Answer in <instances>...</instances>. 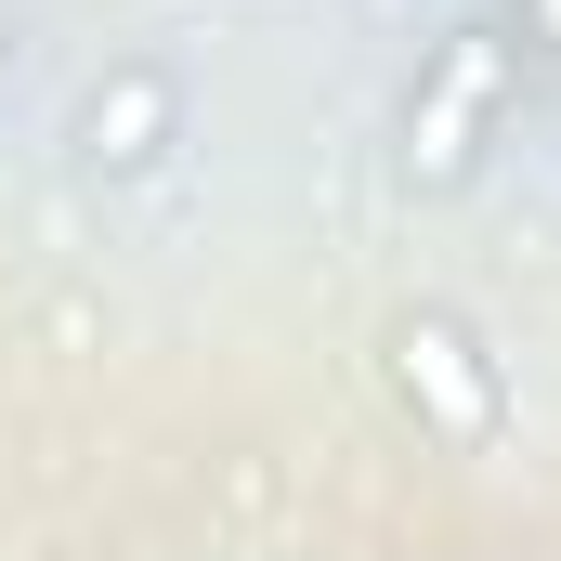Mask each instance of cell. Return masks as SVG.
<instances>
[{
	"label": "cell",
	"mask_w": 561,
	"mask_h": 561,
	"mask_svg": "<svg viewBox=\"0 0 561 561\" xmlns=\"http://www.w3.org/2000/svg\"><path fill=\"white\" fill-rule=\"evenodd\" d=\"M510 118V26H444L419 53V79H405V118H392V157H405V183H470L483 170V144Z\"/></svg>",
	"instance_id": "obj_1"
},
{
	"label": "cell",
	"mask_w": 561,
	"mask_h": 561,
	"mask_svg": "<svg viewBox=\"0 0 561 561\" xmlns=\"http://www.w3.org/2000/svg\"><path fill=\"white\" fill-rule=\"evenodd\" d=\"M392 392H405V405H419L444 444H496V419H510V392H496V353H483L457 313H431V300L392 327Z\"/></svg>",
	"instance_id": "obj_2"
},
{
	"label": "cell",
	"mask_w": 561,
	"mask_h": 561,
	"mask_svg": "<svg viewBox=\"0 0 561 561\" xmlns=\"http://www.w3.org/2000/svg\"><path fill=\"white\" fill-rule=\"evenodd\" d=\"M170 144H183V79H170V66H105V79L79 92V118H66V157H79L92 183L170 170Z\"/></svg>",
	"instance_id": "obj_3"
}]
</instances>
